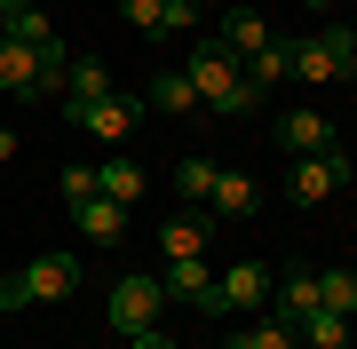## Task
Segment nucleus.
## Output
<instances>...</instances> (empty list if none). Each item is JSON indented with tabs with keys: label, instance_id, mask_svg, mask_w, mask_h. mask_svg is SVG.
Wrapping results in <instances>:
<instances>
[{
	"label": "nucleus",
	"instance_id": "nucleus-1",
	"mask_svg": "<svg viewBox=\"0 0 357 349\" xmlns=\"http://www.w3.org/2000/svg\"><path fill=\"white\" fill-rule=\"evenodd\" d=\"M294 79H310V88L357 79V32L333 24V32H318V40H294Z\"/></svg>",
	"mask_w": 357,
	"mask_h": 349
},
{
	"label": "nucleus",
	"instance_id": "nucleus-2",
	"mask_svg": "<svg viewBox=\"0 0 357 349\" xmlns=\"http://www.w3.org/2000/svg\"><path fill=\"white\" fill-rule=\"evenodd\" d=\"M103 318H112V334H119V341L151 334V325L167 318V286H159V278H119V286H112V310H103Z\"/></svg>",
	"mask_w": 357,
	"mask_h": 349
},
{
	"label": "nucleus",
	"instance_id": "nucleus-3",
	"mask_svg": "<svg viewBox=\"0 0 357 349\" xmlns=\"http://www.w3.org/2000/svg\"><path fill=\"white\" fill-rule=\"evenodd\" d=\"M342 183H349V159H342V151H326V159H294L286 199H294V207H326V199H342Z\"/></svg>",
	"mask_w": 357,
	"mask_h": 349
},
{
	"label": "nucleus",
	"instance_id": "nucleus-4",
	"mask_svg": "<svg viewBox=\"0 0 357 349\" xmlns=\"http://www.w3.org/2000/svg\"><path fill=\"white\" fill-rule=\"evenodd\" d=\"M64 119L88 127V135H103V143H128L135 119H143V104H135V95H96V104H64Z\"/></svg>",
	"mask_w": 357,
	"mask_h": 349
},
{
	"label": "nucleus",
	"instance_id": "nucleus-5",
	"mask_svg": "<svg viewBox=\"0 0 357 349\" xmlns=\"http://www.w3.org/2000/svg\"><path fill=\"white\" fill-rule=\"evenodd\" d=\"M183 79H191V88H199V104H206V111H215V104H222V95H230V88H238V79H246V72H238V56H230V48H222V40H206V48L191 56V72H183Z\"/></svg>",
	"mask_w": 357,
	"mask_h": 349
},
{
	"label": "nucleus",
	"instance_id": "nucleus-6",
	"mask_svg": "<svg viewBox=\"0 0 357 349\" xmlns=\"http://www.w3.org/2000/svg\"><path fill=\"white\" fill-rule=\"evenodd\" d=\"M167 302H191V310H206V318H222V286H215V270L191 254V262H167Z\"/></svg>",
	"mask_w": 357,
	"mask_h": 349
},
{
	"label": "nucleus",
	"instance_id": "nucleus-7",
	"mask_svg": "<svg viewBox=\"0 0 357 349\" xmlns=\"http://www.w3.org/2000/svg\"><path fill=\"white\" fill-rule=\"evenodd\" d=\"M222 286V310H262L270 286H278V270H262V262H230V270H215Z\"/></svg>",
	"mask_w": 357,
	"mask_h": 349
},
{
	"label": "nucleus",
	"instance_id": "nucleus-8",
	"mask_svg": "<svg viewBox=\"0 0 357 349\" xmlns=\"http://www.w3.org/2000/svg\"><path fill=\"white\" fill-rule=\"evenodd\" d=\"M278 143H286L294 159H326V151H342L326 111H286V119H278Z\"/></svg>",
	"mask_w": 357,
	"mask_h": 349
},
{
	"label": "nucleus",
	"instance_id": "nucleus-9",
	"mask_svg": "<svg viewBox=\"0 0 357 349\" xmlns=\"http://www.w3.org/2000/svg\"><path fill=\"white\" fill-rule=\"evenodd\" d=\"M72 286H79V262H72V254H32V262H24V294H32V302H64Z\"/></svg>",
	"mask_w": 357,
	"mask_h": 349
},
{
	"label": "nucleus",
	"instance_id": "nucleus-10",
	"mask_svg": "<svg viewBox=\"0 0 357 349\" xmlns=\"http://www.w3.org/2000/svg\"><path fill=\"white\" fill-rule=\"evenodd\" d=\"M206 238H215V215H175V222H167V231H159V254L167 262H191V254H206Z\"/></svg>",
	"mask_w": 357,
	"mask_h": 349
},
{
	"label": "nucleus",
	"instance_id": "nucleus-11",
	"mask_svg": "<svg viewBox=\"0 0 357 349\" xmlns=\"http://www.w3.org/2000/svg\"><path fill=\"white\" fill-rule=\"evenodd\" d=\"M238 72H246V88H262V95H270V88H286V79H294V40H262V48L246 56Z\"/></svg>",
	"mask_w": 357,
	"mask_h": 349
},
{
	"label": "nucleus",
	"instance_id": "nucleus-12",
	"mask_svg": "<svg viewBox=\"0 0 357 349\" xmlns=\"http://www.w3.org/2000/svg\"><path fill=\"white\" fill-rule=\"evenodd\" d=\"M262 207V191H255V175H215V199H206V215H215V222H238V215H255Z\"/></svg>",
	"mask_w": 357,
	"mask_h": 349
},
{
	"label": "nucleus",
	"instance_id": "nucleus-13",
	"mask_svg": "<svg viewBox=\"0 0 357 349\" xmlns=\"http://www.w3.org/2000/svg\"><path fill=\"white\" fill-rule=\"evenodd\" d=\"M357 318H333V310H310L302 325H294V341L302 349H357V334H349Z\"/></svg>",
	"mask_w": 357,
	"mask_h": 349
},
{
	"label": "nucleus",
	"instance_id": "nucleus-14",
	"mask_svg": "<svg viewBox=\"0 0 357 349\" xmlns=\"http://www.w3.org/2000/svg\"><path fill=\"white\" fill-rule=\"evenodd\" d=\"M0 88L8 95H40V56L24 40H0Z\"/></svg>",
	"mask_w": 357,
	"mask_h": 349
},
{
	"label": "nucleus",
	"instance_id": "nucleus-15",
	"mask_svg": "<svg viewBox=\"0 0 357 349\" xmlns=\"http://www.w3.org/2000/svg\"><path fill=\"white\" fill-rule=\"evenodd\" d=\"M72 222H79L88 238H103V246H112L119 231H128V207H119V199H79V207H72Z\"/></svg>",
	"mask_w": 357,
	"mask_h": 349
},
{
	"label": "nucleus",
	"instance_id": "nucleus-16",
	"mask_svg": "<svg viewBox=\"0 0 357 349\" xmlns=\"http://www.w3.org/2000/svg\"><path fill=\"white\" fill-rule=\"evenodd\" d=\"M262 40H278V32H270V24H262L255 8H230V16H222V48L238 56V64H246V56L262 48Z\"/></svg>",
	"mask_w": 357,
	"mask_h": 349
},
{
	"label": "nucleus",
	"instance_id": "nucleus-17",
	"mask_svg": "<svg viewBox=\"0 0 357 349\" xmlns=\"http://www.w3.org/2000/svg\"><path fill=\"white\" fill-rule=\"evenodd\" d=\"M222 349H302V341H294V325H286V318H270V310H262L255 325H238Z\"/></svg>",
	"mask_w": 357,
	"mask_h": 349
},
{
	"label": "nucleus",
	"instance_id": "nucleus-18",
	"mask_svg": "<svg viewBox=\"0 0 357 349\" xmlns=\"http://www.w3.org/2000/svg\"><path fill=\"white\" fill-rule=\"evenodd\" d=\"M96 199H119V207H135V199H143L135 159H103V167H96Z\"/></svg>",
	"mask_w": 357,
	"mask_h": 349
},
{
	"label": "nucleus",
	"instance_id": "nucleus-19",
	"mask_svg": "<svg viewBox=\"0 0 357 349\" xmlns=\"http://www.w3.org/2000/svg\"><path fill=\"white\" fill-rule=\"evenodd\" d=\"M215 175H222L215 159H199V151H191V159L175 167V199H183V207H206V199H215Z\"/></svg>",
	"mask_w": 357,
	"mask_h": 349
},
{
	"label": "nucleus",
	"instance_id": "nucleus-20",
	"mask_svg": "<svg viewBox=\"0 0 357 349\" xmlns=\"http://www.w3.org/2000/svg\"><path fill=\"white\" fill-rule=\"evenodd\" d=\"M318 310L357 318V270H318Z\"/></svg>",
	"mask_w": 357,
	"mask_h": 349
},
{
	"label": "nucleus",
	"instance_id": "nucleus-21",
	"mask_svg": "<svg viewBox=\"0 0 357 349\" xmlns=\"http://www.w3.org/2000/svg\"><path fill=\"white\" fill-rule=\"evenodd\" d=\"M0 40H24V48H48V40H56V24H48V16H40V0H32V8L0 16Z\"/></svg>",
	"mask_w": 357,
	"mask_h": 349
},
{
	"label": "nucleus",
	"instance_id": "nucleus-22",
	"mask_svg": "<svg viewBox=\"0 0 357 349\" xmlns=\"http://www.w3.org/2000/svg\"><path fill=\"white\" fill-rule=\"evenodd\" d=\"M96 95H112V72H103V64H88V56H79V64L64 72V104H96Z\"/></svg>",
	"mask_w": 357,
	"mask_h": 349
},
{
	"label": "nucleus",
	"instance_id": "nucleus-23",
	"mask_svg": "<svg viewBox=\"0 0 357 349\" xmlns=\"http://www.w3.org/2000/svg\"><path fill=\"white\" fill-rule=\"evenodd\" d=\"M151 104H159V111H206L199 88H191L183 72H159V79H151Z\"/></svg>",
	"mask_w": 357,
	"mask_h": 349
},
{
	"label": "nucleus",
	"instance_id": "nucleus-24",
	"mask_svg": "<svg viewBox=\"0 0 357 349\" xmlns=\"http://www.w3.org/2000/svg\"><path fill=\"white\" fill-rule=\"evenodd\" d=\"M206 24V0H167L159 8V32H199Z\"/></svg>",
	"mask_w": 357,
	"mask_h": 349
},
{
	"label": "nucleus",
	"instance_id": "nucleus-25",
	"mask_svg": "<svg viewBox=\"0 0 357 349\" xmlns=\"http://www.w3.org/2000/svg\"><path fill=\"white\" fill-rule=\"evenodd\" d=\"M159 8H167V0H119V16H128L135 32H151V40H159Z\"/></svg>",
	"mask_w": 357,
	"mask_h": 349
},
{
	"label": "nucleus",
	"instance_id": "nucleus-26",
	"mask_svg": "<svg viewBox=\"0 0 357 349\" xmlns=\"http://www.w3.org/2000/svg\"><path fill=\"white\" fill-rule=\"evenodd\" d=\"M79 199H96V167H64V207H79Z\"/></svg>",
	"mask_w": 357,
	"mask_h": 349
},
{
	"label": "nucleus",
	"instance_id": "nucleus-27",
	"mask_svg": "<svg viewBox=\"0 0 357 349\" xmlns=\"http://www.w3.org/2000/svg\"><path fill=\"white\" fill-rule=\"evenodd\" d=\"M255 104H262V88H246V79H238V88H230L215 111H222V119H238V111H255Z\"/></svg>",
	"mask_w": 357,
	"mask_h": 349
},
{
	"label": "nucleus",
	"instance_id": "nucleus-28",
	"mask_svg": "<svg viewBox=\"0 0 357 349\" xmlns=\"http://www.w3.org/2000/svg\"><path fill=\"white\" fill-rule=\"evenodd\" d=\"M0 310H32V294H24V270H8V278H0Z\"/></svg>",
	"mask_w": 357,
	"mask_h": 349
},
{
	"label": "nucleus",
	"instance_id": "nucleus-29",
	"mask_svg": "<svg viewBox=\"0 0 357 349\" xmlns=\"http://www.w3.org/2000/svg\"><path fill=\"white\" fill-rule=\"evenodd\" d=\"M128 349H175V341H167V334H159V325H151V334H135Z\"/></svg>",
	"mask_w": 357,
	"mask_h": 349
},
{
	"label": "nucleus",
	"instance_id": "nucleus-30",
	"mask_svg": "<svg viewBox=\"0 0 357 349\" xmlns=\"http://www.w3.org/2000/svg\"><path fill=\"white\" fill-rule=\"evenodd\" d=\"M0 159H16V135H8V127H0Z\"/></svg>",
	"mask_w": 357,
	"mask_h": 349
},
{
	"label": "nucleus",
	"instance_id": "nucleus-31",
	"mask_svg": "<svg viewBox=\"0 0 357 349\" xmlns=\"http://www.w3.org/2000/svg\"><path fill=\"white\" fill-rule=\"evenodd\" d=\"M16 8H32V0H0V16H16Z\"/></svg>",
	"mask_w": 357,
	"mask_h": 349
},
{
	"label": "nucleus",
	"instance_id": "nucleus-32",
	"mask_svg": "<svg viewBox=\"0 0 357 349\" xmlns=\"http://www.w3.org/2000/svg\"><path fill=\"white\" fill-rule=\"evenodd\" d=\"M310 8H326V0H310Z\"/></svg>",
	"mask_w": 357,
	"mask_h": 349
}]
</instances>
